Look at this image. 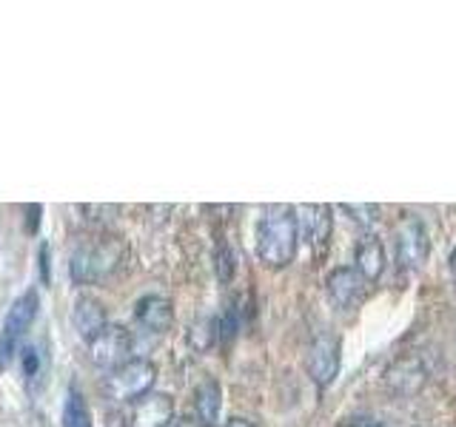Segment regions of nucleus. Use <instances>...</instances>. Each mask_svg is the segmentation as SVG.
<instances>
[{"label":"nucleus","mask_w":456,"mask_h":427,"mask_svg":"<svg viewBox=\"0 0 456 427\" xmlns=\"http://www.w3.org/2000/svg\"><path fill=\"white\" fill-rule=\"evenodd\" d=\"M339 339L331 334H320L311 342L308 348V374L311 379L320 384V388H328L337 374H339Z\"/></svg>","instance_id":"0eeeda50"},{"label":"nucleus","mask_w":456,"mask_h":427,"mask_svg":"<svg viewBox=\"0 0 456 427\" xmlns=\"http://www.w3.org/2000/svg\"><path fill=\"white\" fill-rule=\"evenodd\" d=\"M299 246L294 208H268L263 220L256 222V256L268 268H285L294 262Z\"/></svg>","instance_id":"f257e3e1"},{"label":"nucleus","mask_w":456,"mask_h":427,"mask_svg":"<svg viewBox=\"0 0 456 427\" xmlns=\"http://www.w3.org/2000/svg\"><path fill=\"white\" fill-rule=\"evenodd\" d=\"M175 419V399L168 393H146L132 405L134 427H168Z\"/></svg>","instance_id":"1a4fd4ad"},{"label":"nucleus","mask_w":456,"mask_h":427,"mask_svg":"<svg viewBox=\"0 0 456 427\" xmlns=\"http://www.w3.org/2000/svg\"><path fill=\"white\" fill-rule=\"evenodd\" d=\"M220 407H223V388L220 382L203 379L194 391V419L200 427H214L220 419Z\"/></svg>","instance_id":"f8f14e48"},{"label":"nucleus","mask_w":456,"mask_h":427,"mask_svg":"<svg viewBox=\"0 0 456 427\" xmlns=\"http://www.w3.org/2000/svg\"><path fill=\"white\" fill-rule=\"evenodd\" d=\"M223 427H254V424H251L248 419H240V416H237V419H228Z\"/></svg>","instance_id":"412c9836"},{"label":"nucleus","mask_w":456,"mask_h":427,"mask_svg":"<svg viewBox=\"0 0 456 427\" xmlns=\"http://www.w3.org/2000/svg\"><path fill=\"white\" fill-rule=\"evenodd\" d=\"M342 211L351 214V220L360 222L362 228H370L379 220V208L377 205H365V203H360V205H342Z\"/></svg>","instance_id":"f3484780"},{"label":"nucleus","mask_w":456,"mask_h":427,"mask_svg":"<svg viewBox=\"0 0 456 427\" xmlns=\"http://www.w3.org/2000/svg\"><path fill=\"white\" fill-rule=\"evenodd\" d=\"M214 339H217V322H211V319L200 322L194 331H191V336H189L191 348H197V350H206Z\"/></svg>","instance_id":"dca6fc26"},{"label":"nucleus","mask_w":456,"mask_h":427,"mask_svg":"<svg viewBox=\"0 0 456 427\" xmlns=\"http://www.w3.org/2000/svg\"><path fill=\"white\" fill-rule=\"evenodd\" d=\"M451 268H453V274H456V248H453V254H451Z\"/></svg>","instance_id":"4be33fe9"},{"label":"nucleus","mask_w":456,"mask_h":427,"mask_svg":"<svg viewBox=\"0 0 456 427\" xmlns=\"http://www.w3.org/2000/svg\"><path fill=\"white\" fill-rule=\"evenodd\" d=\"M114 265L111 256H106L103 251H94V248H83L71 256V277L77 282H92L100 279L106 270Z\"/></svg>","instance_id":"4468645a"},{"label":"nucleus","mask_w":456,"mask_h":427,"mask_svg":"<svg viewBox=\"0 0 456 427\" xmlns=\"http://www.w3.org/2000/svg\"><path fill=\"white\" fill-rule=\"evenodd\" d=\"M325 285H328V296H331V302L339 305V308L360 305L365 299V294H368V279L354 265L334 268L331 274H328Z\"/></svg>","instance_id":"6e6552de"},{"label":"nucleus","mask_w":456,"mask_h":427,"mask_svg":"<svg viewBox=\"0 0 456 427\" xmlns=\"http://www.w3.org/2000/svg\"><path fill=\"white\" fill-rule=\"evenodd\" d=\"M40 279L43 282L52 279V270H49V246H46V242L40 246Z\"/></svg>","instance_id":"6ab92c4d"},{"label":"nucleus","mask_w":456,"mask_h":427,"mask_svg":"<svg viewBox=\"0 0 456 427\" xmlns=\"http://www.w3.org/2000/svg\"><path fill=\"white\" fill-rule=\"evenodd\" d=\"M428 254H431V239H428L425 225L417 217H408L396 228V265L413 270L419 268Z\"/></svg>","instance_id":"39448f33"},{"label":"nucleus","mask_w":456,"mask_h":427,"mask_svg":"<svg viewBox=\"0 0 456 427\" xmlns=\"http://www.w3.org/2000/svg\"><path fill=\"white\" fill-rule=\"evenodd\" d=\"M61 427H94L92 413L86 399L77 388H69L63 399V413H61Z\"/></svg>","instance_id":"2eb2a0df"},{"label":"nucleus","mask_w":456,"mask_h":427,"mask_svg":"<svg viewBox=\"0 0 456 427\" xmlns=\"http://www.w3.org/2000/svg\"><path fill=\"white\" fill-rule=\"evenodd\" d=\"M137 322L151 334H166L171 322H175V308L166 296H142L134 308Z\"/></svg>","instance_id":"9d476101"},{"label":"nucleus","mask_w":456,"mask_h":427,"mask_svg":"<svg viewBox=\"0 0 456 427\" xmlns=\"http://www.w3.org/2000/svg\"><path fill=\"white\" fill-rule=\"evenodd\" d=\"M294 220H297V234L299 239L311 248H325L328 239H331V208L322 203H311V205H297L294 208Z\"/></svg>","instance_id":"423d86ee"},{"label":"nucleus","mask_w":456,"mask_h":427,"mask_svg":"<svg viewBox=\"0 0 456 427\" xmlns=\"http://www.w3.org/2000/svg\"><path fill=\"white\" fill-rule=\"evenodd\" d=\"M71 319H75V327H77V334L89 342L94 339L103 327L109 325L106 319V308L97 302V299L92 296H80L75 305H71Z\"/></svg>","instance_id":"9b49d317"},{"label":"nucleus","mask_w":456,"mask_h":427,"mask_svg":"<svg viewBox=\"0 0 456 427\" xmlns=\"http://www.w3.org/2000/svg\"><path fill=\"white\" fill-rule=\"evenodd\" d=\"M157 382V365L151 359H128L120 367H114L106 376V396L111 402L126 405V402H137L140 396L151 393Z\"/></svg>","instance_id":"f03ea898"},{"label":"nucleus","mask_w":456,"mask_h":427,"mask_svg":"<svg viewBox=\"0 0 456 427\" xmlns=\"http://www.w3.org/2000/svg\"><path fill=\"white\" fill-rule=\"evenodd\" d=\"M26 211H32V220H26L28 234H37V225H40V214H43V208H40V205H32V208H26Z\"/></svg>","instance_id":"aec40b11"},{"label":"nucleus","mask_w":456,"mask_h":427,"mask_svg":"<svg viewBox=\"0 0 456 427\" xmlns=\"http://www.w3.org/2000/svg\"><path fill=\"white\" fill-rule=\"evenodd\" d=\"M37 310H40V296L35 288L23 291L12 302V308L6 313V322H4V331H0V367H6L12 362V356L18 353L23 336L28 334V327H32V322L37 319Z\"/></svg>","instance_id":"7ed1b4c3"},{"label":"nucleus","mask_w":456,"mask_h":427,"mask_svg":"<svg viewBox=\"0 0 456 427\" xmlns=\"http://www.w3.org/2000/svg\"><path fill=\"white\" fill-rule=\"evenodd\" d=\"M23 374H26V379H37V374H40V353H37V348H23Z\"/></svg>","instance_id":"a211bd4d"},{"label":"nucleus","mask_w":456,"mask_h":427,"mask_svg":"<svg viewBox=\"0 0 456 427\" xmlns=\"http://www.w3.org/2000/svg\"><path fill=\"white\" fill-rule=\"evenodd\" d=\"M354 268L360 270V274L368 279V282H374L382 277V270H385V246H382V239L377 237H365L360 246H356L354 251Z\"/></svg>","instance_id":"ddd939ff"},{"label":"nucleus","mask_w":456,"mask_h":427,"mask_svg":"<svg viewBox=\"0 0 456 427\" xmlns=\"http://www.w3.org/2000/svg\"><path fill=\"white\" fill-rule=\"evenodd\" d=\"M128 353H132V334L123 325H106L94 339H89V356L97 367H120L128 362Z\"/></svg>","instance_id":"20e7f679"}]
</instances>
